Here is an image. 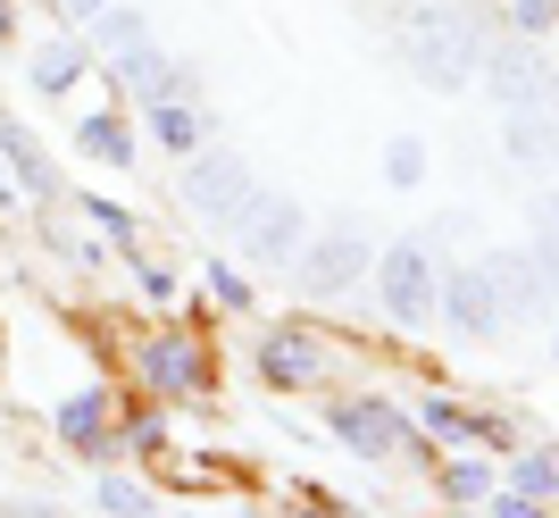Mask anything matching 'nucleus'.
Returning a JSON list of instances; mask_svg holds the SVG:
<instances>
[{"label": "nucleus", "mask_w": 559, "mask_h": 518, "mask_svg": "<svg viewBox=\"0 0 559 518\" xmlns=\"http://www.w3.org/2000/svg\"><path fill=\"white\" fill-rule=\"evenodd\" d=\"M492 34H501V17H492L485 0H409L393 25H384V50L401 59V75L418 84V93H476V68H485Z\"/></svg>", "instance_id": "nucleus-1"}, {"label": "nucleus", "mask_w": 559, "mask_h": 518, "mask_svg": "<svg viewBox=\"0 0 559 518\" xmlns=\"http://www.w3.org/2000/svg\"><path fill=\"white\" fill-rule=\"evenodd\" d=\"M326 435L359 460V469H435V435H426L393 393L376 385H350V393H326Z\"/></svg>", "instance_id": "nucleus-2"}, {"label": "nucleus", "mask_w": 559, "mask_h": 518, "mask_svg": "<svg viewBox=\"0 0 559 518\" xmlns=\"http://www.w3.org/2000/svg\"><path fill=\"white\" fill-rule=\"evenodd\" d=\"M368 268H376V226L359 210H326L309 226V243L293 251L284 276L301 284V302H350V293L368 284Z\"/></svg>", "instance_id": "nucleus-3"}, {"label": "nucleus", "mask_w": 559, "mask_h": 518, "mask_svg": "<svg viewBox=\"0 0 559 518\" xmlns=\"http://www.w3.org/2000/svg\"><path fill=\"white\" fill-rule=\"evenodd\" d=\"M435 284H443V259H435L426 235L376 243L368 293H376V309H384V327H393V334H426V327H435Z\"/></svg>", "instance_id": "nucleus-4"}, {"label": "nucleus", "mask_w": 559, "mask_h": 518, "mask_svg": "<svg viewBox=\"0 0 559 518\" xmlns=\"http://www.w3.org/2000/svg\"><path fill=\"white\" fill-rule=\"evenodd\" d=\"M134 385L151 401H210V385H217L210 334L185 327V318H159L151 334H134Z\"/></svg>", "instance_id": "nucleus-5"}, {"label": "nucleus", "mask_w": 559, "mask_h": 518, "mask_svg": "<svg viewBox=\"0 0 559 518\" xmlns=\"http://www.w3.org/2000/svg\"><path fill=\"white\" fill-rule=\"evenodd\" d=\"M226 243H234V259H242L251 276H284V268H293V251L309 243V210H301V192H276V185H259L251 201L234 210Z\"/></svg>", "instance_id": "nucleus-6"}, {"label": "nucleus", "mask_w": 559, "mask_h": 518, "mask_svg": "<svg viewBox=\"0 0 559 518\" xmlns=\"http://www.w3.org/2000/svg\"><path fill=\"white\" fill-rule=\"evenodd\" d=\"M259 192V167L234 151V142H201L192 160H176V201H185V217L192 226H217L226 235L234 226V210Z\"/></svg>", "instance_id": "nucleus-7"}, {"label": "nucleus", "mask_w": 559, "mask_h": 518, "mask_svg": "<svg viewBox=\"0 0 559 518\" xmlns=\"http://www.w3.org/2000/svg\"><path fill=\"white\" fill-rule=\"evenodd\" d=\"M251 377L267 393H326L334 385V343L301 318H284V327H259L251 334Z\"/></svg>", "instance_id": "nucleus-8"}, {"label": "nucleus", "mask_w": 559, "mask_h": 518, "mask_svg": "<svg viewBox=\"0 0 559 518\" xmlns=\"http://www.w3.org/2000/svg\"><path fill=\"white\" fill-rule=\"evenodd\" d=\"M551 75H559V50L551 43L492 34L485 68H476V93H485L492 109H543V101H551Z\"/></svg>", "instance_id": "nucleus-9"}, {"label": "nucleus", "mask_w": 559, "mask_h": 518, "mask_svg": "<svg viewBox=\"0 0 559 518\" xmlns=\"http://www.w3.org/2000/svg\"><path fill=\"white\" fill-rule=\"evenodd\" d=\"M435 327L451 334V343H492L501 334V302H492V284L476 259H443V284H435Z\"/></svg>", "instance_id": "nucleus-10"}, {"label": "nucleus", "mask_w": 559, "mask_h": 518, "mask_svg": "<svg viewBox=\"0 0 559 518\" xmlns=\"http://www.w3.org/2000/svg\"><path fill=\"white\" fill-rule=\"evenodd\" d=\"M476 268H485L492 302H501V327H535V318H551V293H543V268H535L526 243H485Z\"/></svg>", "instance_id": "nucleus-11"}, {"label": "nucleus", "mask_w": 559, "mask_h": 518, "mask_svg": "<svg viewBox=\"0 0 559 518\" xmlns=\"http://www.w3.org/2000/svg\"><path fill=\"white\" fill-rule=\"evenodd\" d=\"M50 435H59V451H68V460L109 469V460H117V393H109V385L68 393V401H59V419H50Z\"/></svg>", "instance_id": "nucleus-12"}, {"label": "nucleus", "mask_w": 559, "mask_h": 518, "mask_svg": "<svg viewBox=\"0 0 559 518\" xmlns=\"http://www.w3.org/2000/svg\"><path fill=\"white\" fill-rule=\"evenodd\" d=\"M426 485H435V510H485V502H492V485H501V460H492V451H476V444L435 451Z\"/></svg>", "instance_id": "nucleus-13"}, {"label": "nucleus", "mask_w": 559, "mask_h": 518, "mask_svg": "<svg viewBox=\"0 0 559 518\" xmlns=\"http://www.w3.org/2000/svg\"><path fill=\"white\" fill-rule=\"evenodd\" d=\"M0 167H9L17 201H34V210H59V201H68L59 167H50V151H43V142L25 134V118H0Z\"/></svg>", "instance_id": "nucleus-14"}, {"label": "nucleus", "mask_w": 559, "mask_h": 518, "mask_svg": "<svg viewBox=\"0 0 559 518\" xmlns=\"http://www.w3.org/2000/svg\"><path fill=\"white\" fill-rule=\"evenodd\" d=\"M84 68H93V43H84V34H43V43L25 50V75H34V93L43 101H68L75 84H84Z\"/></svg>", "instance_id": "nucleus-15"}, {"label": "nucleus", "mask_w": 559, "mask_h": 518, "mask_svg": "<svg viewBox=\"0 0 559 518\" xmlns=\"http://www.w3.org/2000/svg\"><path fill=\"white\" fill-rule=\"evenodd\" d=\"M142 142L167 151V160H192L210 142V109L201 101H142Z\"/></svg>", "instance_id": "nucleus-16"}, {"label": "nucleus", "mask_w": 559, "mask_h": 518, "mask_svg": "<svg viewBox=\"0 0 559 518\" xmlns=\"http://www.w3.org/2000/svg\"><path fill=\"white\" fill-rule=\"evenodd\" d=\"M501 160L526 167V176L559 167V118L551 109H501Z\"/></svg>", "instance_id": "nucleus-17"}, {"label": "nucleus", "mask_w": 559, "mask_h": 518, "mask_svg": "<svg viewBox=\"0 0 559 518\" xmlns=\"http://www.w3.org/2000/svg\"><path fill=\"white\" fill-rule=\"evenodd\" d=\"M409 419H418L426 435H435V451H460V444H476V401H460L443 377H435L418 401H409Z\"/></svg>", "instance_id": "nucleus-18"}, {"label": "nucleus", "mask_w": 559, "mask_h": 518, "mask_svg": "<svg viewBox=\"0 0 559 518\" xmlns=\"http://www.w3.org/2000/svg\"><path fill=\"white\" fill-rule=\"evenodd\" d=\"M75 151L100 167H134L142 160V126L126 109H93V118H75Z\"/></svg>", "instance_id": "nucleus-19"}, {"label": "nucleus", "mask_w": 559, "mask_h": 518, "mask_svg": "<svg viewBox=\"0 0 559 518\" xmlns=\"http://www.w3.org/2000/svg\"><path fill=\"white\" fill-rule=\"evenodd\" d=\"M75 217H84V226L109 243V259H126V268L151 251V243H142V217L126 210V201H100V192H84V201H75Z\"/></svg>", "instance_id": "nucleus-20"}, {"label": "nucleus", "mask_w": 559, "mask_h": 518, "mask_svg": "<svg viewBox=\"0 0 559 518\" xmlns=\"http://www.w3.org/2000/svg\"><path fill=\"white\" fill-rule=\"evenodd\" d=\"M167 401L142 393L134 410H117V460H167Z\"/></svg>", "instance_id": "nucleus-21"}, {"label": "nucleus", "mask_w": 559, "mask_h": 518, "mask_svg": "<svg viewBox=\"0 0 559 518\" xmlns=\"http://www.w3.org/2000/svg\"><path fill=\"white\" fill-rule=\"evenodd\" d=\"M501 485L510 494H535V502H559V444H518L501 460Z\"/></svg>", "instance_id": "nucleus-22"}, {"label": "nucleus", "mask_w": 559, "mask_h": 518, "mask_svg": "<svg viewBox=\"0 0 559 518\" xmlns=\"http://www.w3.org/2000/svg\"><path fill=\"white\" fill-rule=\"evenodd\" d=\"M201 302H210L217 318H251V309H259L251 268H242V259H210V268H201Z\"/></svg>", "instance_id": "nucleus-23"}, {"label": "nucleus", "mask_w": 559, "mask_h": 518, "mask_svg": "<svg viewBox=\"0 0 559 518\" xmlns=\"http://www.w3.org/2000/svg\"><path fill=\"white\" fill-rule=\"evenodd\" d=\"M84 43H93V59H117V50L151 43V9H126V0H109V9L84 25Z\"/></svg>", "instance_id": "nucleus-24"}, {"label": "nucleus", "mask_w": 559, "mask_h": 518, "mask_svg": "<svg viewBox=\"0 0 559 518\" xmlns=\"http://www.w3.org/2000/svg\"><path fill=\"white\" fill-rule=\"evenodd\" d=\"M426 176H435V142L426 134H393L384 142V185L393 192H426Z\"/></svg>", "instance_id": "nucleus-25"}, {"label": "nucleus", "mask_w": 559, "mask_h": 518, "mask_svg": "<svg viewBox=\"0 0 559 518\" xmlns=\"http://www.w3.org/2000/svg\"><path fill=\"white\" fill-rule=\"evenodd\" d=\"M93 510L100 518H159V494H151V485H142V476H100L93 485Z\"/></svg>", "instance_id": "nucleus-26"}, {"label": "nucleus", "mask_w": 559, "mask_h": 518, "mask_svg": "<svg viewBox=\"0 0 559 518\" xmlns=\"http://www.w3.org/2000/svg\"><path fill=\"white\" fill-rule=\"evenodd\" d=\"M134 302L151 309V318H176V302H185V276H176L167 259L142 251V259H134Z\"/></svg>", "instance_id": "nucleus-27"}, {"label": "nucleus", "mask_w": 559, "mask_h": 518, "mask_svg": "<svg viewBox=\"0 0 559 518\" xmlns=\"http://www.w3.org/2000/svg\"><path fill=\"white\" fill-rule=\"evenodd\" d=\"M501 34H526V43H559V0H510V9H492Z\"/></svg>", "instance_id": "nucleus-28"}, {"label": "nucleus", "mask_w": 559, "mask_h": 518, "mask_svg": "<svg viewBox=\"0 0 559 518\" xmlns=\"http://www.w3.org/2000/svg\"><path fill=\"white\" fill-rule=\"evenodd\" d=\"M518 444H526V426H518L510 410H485V401H476V451H492V460H510Z\"/></svg>", "instance_id": "nucleus-29"}, {"label": "nucleus", "mask_w": 559, "mask_h": 518, "mask_svg": "<svg viewBox=\"0 0 559 518\" xmlns=\"http://www.w3.org/2000/svg\"><path fill=\"white\" fill-rule=\"evenodd\" d=\"M159 469L185 476V494H226V469H217V460H176V451H167Z\"/></svg>", "instance_id": "nucleus-30"}, {"label": "nucleus", "mask_w": 559, "mask_h": 518, "mask_svg": "<svg viewBox=\"0 0 559 518\" xmlns=\"http://www.w3.org/2000/svg\"><path fill=\"white\" fill-rule=\"evenodd\" d=\"M276 518H343V502H334V494H326V485H318V476H301V494L284 502V510H276Z\"/></svg>", "instance_id": "nucleus-31"}, {"label": "nucleus", "mask_w": 559, "mask_h": 518, "mask_svg": "<svg viewBox=\"0 0 559 518\" xmlns=\"http://www.w3.org/2000/svg\"><path fill=\"white\" fill-rule=\"evenodd\" d=\"M485 518H559V502H535V494H510V485H492Z\"/></svg>", "instance_id": "nucleus-32"}, {"label": "nucleus", "mask_w": 559, "mask_h": 518, "mask_svg": "<svg viewBox=\"0 0 559 518\" xmlns=\"http://www.w3.org/2000/svg\"><path fill=\"white\" fill-rule=\"evenodd\" d=\"M526 235H551L559 243V185H543L535 201H526Z\"/></svg>", "instance_id": "nucleus-33"}, {"label": "nucleus", "mask_w": 559, "mask_h": 518, "mask_svg": "<svg viewBox=\"0 0 559 518\" xmlns=\"http://www.w3.org/2000/svg\"><path fill=\"white\" fill-rule=\"evenodd\" d=\"M526 251H535V268H543V293H551V318H559V243H551V235H526Z\"/></svg>", "instance_id": "nucleus-34"}, {"label": "nucleus", "mask_w": 559, "mask_h": 518, "mask_svg": "<svg viewBox=\"0 0 559 518\" xmlns=\"http://www.w3.org/2000/svg\"><path fill=\"white\" fill-rule=\"evenodd\" d=\"M100 9H109V0H59V17H68V25H75V34H84V25H93V17H100Z\"/></svg>", "instance_id": "nucleus-35"}, {"label": "nucleus", "mask_w": 559, "mask_h": 518, "mask_svg": "<svg viewBox=\"0 0 559 518\" xmlns=\"http://www.w3.org/2000/svg\"><path fill=\"white\" fill-rule=\"evenodd\" d=\"M17 43V0H0V50Z\"/></svg>", "instance_id": "nucleus-36"}, {"label": "nucleus", "mask_w": 559, "mask_h": 518, "mask_svg": "<svg viewBox=\"0 0 559 518\" xmlns=\"http://www.w3.org/2000/svg\"><path fill=\"white\" fill-rule=\"evenodd\" d=\"M9 201H17V185H9V167H0V210H9Z\"/></svg>", "instance_id": "nucleus-37"}, {"label": "nucleus", "mask_w": 559, "mask_h": 518, "mask_svg": "<svg viewBox=\"0 0 559 518\" xmlns=\"http://www.w3.org/2000/svg\"><path fill=\"white\" fill-rule=\"evenodd\" d=\"M543 109H551V118H559V75H551V101H543Z\"/></svg>", "instance_id": "nucleus-38"}, {"label": "nucleus", "mask_w": 559, "mask_h": 518, "mask_svg": "<svg viewBox=\"0 0 559 518\" xmlns=\"http://www.w3.org/2000/svg\"><path fill=\"white\" fill-rule=\"evenodd\" d=\"M443 518H485V510H443Z\"/></svg>", "instance_id": "nucleus-39"}, {"label": "nucleus", "mask_w": 559, "mask_h": 518, "mask_svg": "<svg viewBox=\"0 0 559 518\" xmlns=\"http://www.w3.org/2000/svg\"><path fill=\"white\" fill-rule=\"evenodd\" d=\"M343 518H368V510H350V502H343Z\"/></svg>", "instance_id": "nucleus-40"}, {"label": "nucleus", "mask_w": 559, "mask_h": 518, "mask_svg": "<svg viewBox=\"0 0 559 518\" xmlns=\"http://www.w3.org/2000/svg\"><path fill=\"white\" fill-rule=\"evenodd\" d=\"M551 360H559V334H551Z\"/></svg>", "instance_id": "nucleus-41"}]
</instances>
